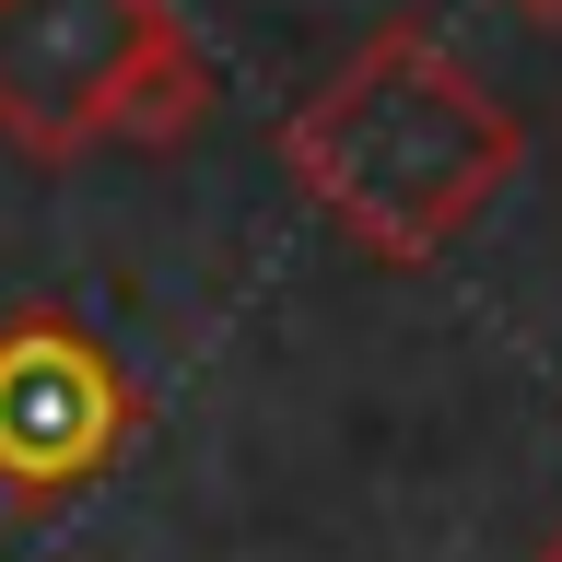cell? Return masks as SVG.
Instances as JSON below:
<instances>
[{
	"mask_svg": "<svg viewBox=\"0 0 562 562\" xmlns=\"http://www.w3.org/2000/svg\"><path fill=\"white\" fill-rule=\"evenodd\" d=\"M211 105H223V70L211 47L188 35V12L140 35V59L117 70V94H105V140H130V153H176L188 130H211Z\"/></svg>",
	"mask_w": 562,
	"mask_h": 562,
	"instance_id": "obj_4",
	"label": "cell"
},
{
	"mask_svg": "<svg viewBox=\"0 0 562 562\" xmlns=\"http://www.w3.org/2000/svg\"><path fill=\"white\" fill-rule=\"evenodd\" d=\"M281 165L375 270H422L516 188L527 117L446 35L386 24L281 117Z\"/></svg>",
	"mask_w": 562,
	"mask_h": 562,
	"instance_id": "obj_1",
	"label": "cell"
},
{
	"mask_svg": "<svg viewBox=\"0 0 562 562\" xmlns=\"http://www.w3.org/2000/svg\"><path fill=\"white\" fill-rule=\"evenodd\" d=\"M130 434H140V386L117 375V351L82 316L35 305L0 328V504L12 516L70 504Z\"/></svg>",
	"mask_w": 562,
	"mask_h": 562,
	"instance_id": "obj_2",
	"label": "cell"
},
{
	"mask_svg": "<svg viewBox=\"0 0 562 562\" xmlns=\"http://www.w3.org/2000/svg\"><path fill=\"white\" fill-rule=\"evenodd\" d=\"M153 24H165V0H0V140L24 165L94 153L105 94Z\"/></svg>",
	"mask_w": 562,
	"mask_h": 562,
	"instance_id": "obj_3",
	"label": "cell"
},
{
	"mask_svg": "<svg viewBox=\"0 0 562 562\" xmlns=\"http://www.w3.org/2000/svg\"><path fill=\"white\" fill-rule=\"evenodd\" d=\"M504 12H527V24H551V35H562V0H504Z\"/></svg>",
	"mask_w": 562,
	"mask_h": 562,
	"instance_id": "obj_5",
	"label": "cell"
},
{
	"mask_svg": "<svg viewBox=\"0 0 562 562\" xmlns=\"http://www.w3.org/2000/svg\"><path fill=\"white\" fill-rule=\"evenodd\" d=\"M539 562H562V527H551V551H539Z\"/></svg>",
	"mask_w": 562,
	"mask_h": 562,
	"instance_id": "obj_6",
	"label": "cell"
}]
</instances>
